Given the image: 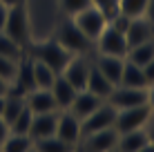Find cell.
<instances>
[{
	"label": "cell",
	"mask_w": 154,
	"mask_h": 152,
	"mask_svg": "<svg viewBox=\"0 0 154 152\" xmlns=\"http://www.w3.org/2000/svg\"><path fill=\"white\" fill-rule=\"evenodd\" d=\"M18 63L20 60L7 58V56H0V76H2L5 81L14 83L16 81V74H18Z\"/></svg>",
	"instance_id": "cell-30"
},
{
	"label": "cell",
	"mask_w": 154,
	"mask_h": 152,
	"mask_svg": "<svg viewBox=\"0 0 154 152\" xmlns=\"http://www.w3.org/2000/svg\"><path fill=\"white\" fill-rule=\"evenodd\" d=\"M125 58H130L132 63H136V65H145V63H150L154 58V38L147 40V43H141L136 47H130V51H127Z\"/></svg>",
	"instance_id": "cell-25"
},
{
	"label": "cell",
	"mask_w": 154,
	"mask_h": 152,
	"mask_svg": "<svg viewBox=\"0 0 154 152\" xmlns=\"http://www.w3.org/2000/svg\"><path fill=\"white\" fill-rule=\"evenodd\" d=\"M107 152H119V150H116V148H112V150H107Z\"/></svg>",
	"instance_id": "cell-41"
},
{
	"label": "cell",
	"mask_w": 154,
	"mask_h": 152,
	"mask_svg": "<svg viewBox=\"0 0 154 152\" xmlns=\"http://www.w3.org/2000/svg\"><path fill=\"white\" fill-rule=\"evenodd\" d=\"M72 20L92 43H96V38L105 31V27H107V23H109L107 16L100 11L98 7H94V5H89L87 9H83V11H78L76 16H72Z\"/></svg>",
	"instance_id": "cell-5"
},
{
	"label": "cell",
	"mask_w": 154,
	"mask_h": 152,
	"mask_svg": "<svg viewBox=\"0 0 154 152\" xmlns=\"http://www.w3.org/2000/svg\"><path fill=\"white\" fill-rule=\"evenodd\" d=\"M34 148V139L29 134H16L9 132V137L5 139V143L0 145V152H27Z\"/></svg>",
	"instance_id": "cell-23"
},
{
	"label": "cell",
	"mask_w": 154,
	"mask_h": 152,
	"mask_svg": "<svg viewBox=\"0 0 154 152\" xmlns=\"http://www.w3.org/2000/svg\"><path fill=\"white\" fill-rule=\"evenodd\" d=\"M136 152H154V145H152V143H147L145 148H141V150H136Z\"/></svg>",
	"instance_id": "cell-38"
},
{
	"label": "cell",
	"mask_w": 154,
	"mask_h": 152,
	"mask_svg": "<svg viewBox=\"0 0 154 152\" xmlns=\"http://www.w3.org/2000/svg\"><path fill=\"white\" fill-rule=\"evenodd\" d=\"M119 85H125V87H147L145 76H143V67L136 65V63H132L130 58H125L123 74H121V83Z\"/></svg>",
	"instance_id": "cell-20"
},
{
	"label": "cell",
	"mask_w": 154,
	"mask_h": 152,
	"mask_svg": "<svg viewBox=\"0 0 154 152\" xmlns=\"http://www.w3.org/2000/svg\"><path fill=\"white\" fill-rule=\"evenodd\" d=\"M76 92L78 90L63 74H58L56 81H54V85H51V94H54V101H56L58 110H67V107H69L72 101H74V96H76Z\"/></svg>",
	"instance_id": "cell-19"
},
{
	"label": "cell",
	"mask_w": 154,
	"mask_h": 152,
	"mask_svg": "<svg viewBox=\"0 0 154 152\" xmlns=\"http://www.w3.org/2000/svg\"><path fill=\"white\" fill-rule=\"evenodd\" d=\"M25 101H27V107H29L34 114L54 112V110H58L51 90H38V87H36V90H31V92L25 94Z\"/></svg>",
	"instance_id": "cell-16"
},
{
	"label": "cell",
	"mask_w": 154,
	"mask_h": 152,
	"mask_svg": "<svg viewBox=\"0 0 154 152\" xmlns=\"http://www.w3.org/2000/svg\"><path fill=\"white\" fill-rule=\"evenodd\" d=\"M58 112H60V110L34 114V121H31V128H29V137L34 141L45 139V137H54L56 134V123H58Z\"/></svg>",
	"instance_id": "cell-13"
},
{
	"label": "cell",
	"mask_w": 154,
	"mask_h": 152,
	"mask_svg": "<svg viewBox=\"0 0 154 152\" xmlns=\"http://www.w3.org/2000/svg\"><path fill=\"white\" fill-rule=\"evenodd\" d=\"M145 7H147V0H119V11L130 16V18L145 16Z\"/></svg>",
	"instance_id": "cell-28"
},
{
	"label": "cell",
	"mask_w": 154,
	"mask_h": 152,
	"mask_svg": "<svg viewBox=\"0 0 154 152\" xmlns=\"http://www.w3.org/2000/svg\"><path fill=\"white\" fill-rule=\"evenodd\" d=\"M27 54L25 47H20L18 43H14L5 31H0V56H7V58H14V60H20L23 56Z\"/></svg>",
	"instance_id": "cell-26"
},
{
	"label": "cell",
	"mask_w": 154,
	"mask_h": 152,
	"mask_svg": "<svg viewBox=\"0 0 154 152\" xmlns=\"http://www.w3.org/2000/svg\"><path fill=\"white\" fill-rule=\"evenodd\" d=\"M7 14H9V7L0 2V31L5 29V23H7Z\"/></svg>",
	"instance_id": "cell-34"
},
{
	"label": "cell",
	"mask_w": 154,
	"mask_h": 152,
	"mask_svg": "<svg viewBox=\"0 0 154 152\" xmlns=\"http://www.w3.org/2000/svg\"><path fill=\"white\" fill-rule=\"evenodd\" d=\"M92 60H94V65L100 70V74L107 78L112 85H119V83H121V74H123L125 58H121V56H107V54H96Z\"/></svg>",
	"instance_id": "cell-14"
},
{
	"label": "cell",
	"mask_w": 154,
	"mask_h": 152,
	"mask_svg": "<svg viewBox=\"0 0 154 152\" xmlns=\"http://www.w3.org/2000/svg\"><path fill=\"white\" fill-rule=\"evenodd\" d=\"M152 87H125V85H116L112 94H109L107 103H112L116 110H125V107H134L143 105V103H152Z\"/></svg>",
	"instance_id": "cell-6"
},
{
	"label": "cell",
	"mask_w": 154,
	"mask_h": 152,
	"mask_svg": "<svg viewBox=\"0 0 154 152\" xmlns=\"http://www.w3.org/2000/svg\"><path fill=\"white\" fill-rule=\"evenodd\" d=\"M54 38L58 40V43H60L63 49H67L72 56L89 54V51H92V47H94V43L83 34L81 29L76 27V25H74V20H72V18H65L60 25H58Z\"/></svg>",
	"instance_id": "cell-3"
},
{
	"label": "cell",
	"mask_w": 154,
	"mask_h": 152,
	"mask_svg": "<svg viewBox=\"0 0 154 152\" xmlns=\"http://www.w3.org/2000/svg\"><path fill=\"white\" fill-rule=\"evenodd\" d=\"M152 38H154V25L145 18V16H139V18L130 20V25H127V29H125L127 47H136V45L147 43V40H152Z\"/></svg>",
	"instance_id": "cell-12"
},
{
	"label": "cell",
	"mask_w": 154,
	"mask_h": 152,
	"mask_svg": "<svg viewBox=\"0 0 154 152\" xmlns=\"http://www.w3.org/2000/svg\"><path fill=\"white\" fill-rule=\"evenodd\" d=\"M2 5H7V7H11V5H16V2H23V0H0Z\"/></svg>",
	"instance_id": "cell-39"
},
{
	"label": "cell",
	"mask_w": 154,
	"mask_h": 152,
	"mask_svg": "<svg viewBox=\"0 0 154 152\" xmlns=\"http://www.w3.org/2000/svg\"><path fill=\"white\" fill-rule=\"evenodd\" d=\"M114 87L116 85H112L107 78L100 74V70L94 65V60H92V67H89V76H87V85H85V90L92 92V94H96V96L103 98V101H107Z\"/></svg>",
	"instance_id": "cell-18"
},
{
	"label": "cell",
	"mask_w": 154,
	"mask_h": 152,
	"mask_svg": "<svg viewBox=\"0 0 154 152\" xmlns=\"http://www.w3.org/2000/svg\"><path fill=\"white\" fill-rule=\"evenodd\" d=\"M145 130H147V134H150V143L154 145V114L150 116V121H147V125H145Z\"/></svg>",
	"instance_id": "cell-37"
},
{
	"label": "cell",
	"mask_w": 154,
	"mask_h": 152,
	"mask_svg": "<svg viewBox=\"0 0 154 152\" xmlns=\"http://www.w3.org/2000/svg\"><path fill=\"white\" fill-rule=\"evenodd\" d=\"M9 132H11V130H9V123L5 121L2 116H0V145L5 143V139L9 137Z\"/></svg>",
	"instance_id": "cell-33"
},
{
	"label": "cell",
	"mask_w": 154,
	"mask_h": 152,
	"mask_svg": "<svg viewBox=\"0 0 154 152\" xmlns=\"http://www.w3.org/2000/svg\"><path fill=\"white\" fill-rule=\"evenodd\" d=\"M92 5V0H60V11L65 14V18H72L78 11L87 9Z\"/></svg>",
	"instance_id": "cell-29"
},
{
	"label": "cell",
	"mask_w": 154,
	"mask_h": 152,
	"mask_svg": "<svg viewBox=\"0 0 154 152\" xmlns=\"http://www.w3.org/2000/svg\"><path fill=\"white\" fill-rule=\"evenodd\" d=\"M31 58V56H29ZM31 70H34V83H36V87L38 90H51V85H54V81H56V72L51 70L49 65H45V63H40V60H36V58H31Z\"/></svg>",
	"instance_id": "cell-22"
},
{
	"label": "cell",
	"mask_w": 154,
	"mask_h": 152,
	"mask_svg": "<svg viewBox=\"0 0 154 152\" xmlns=\"http://www.w3.org/2000/svg\"><path fill=\"white\" fill-rule=\"evenodd\" d=\"M31 121H34V112L25 105L23 107V112L18 114V116L14 119V123L9 125V130L16 134H29V128H31Z\"/></svg>",
	"instance_id": "cell-27"
},
{
	"label": "cell",
	"mask_w": 154,
	"mask_h": 152,
	"mask_svg": "<svg viewBox=\"0 0 154 152\" xmlns=\"http://www.w3.org/2000/svg\"><path fill=\"white\" fill-rule=\"evenodd\" d=\"M27 152H36V148H31V150H27Z\"/></svg>",
	"instance_id": "cell-42"
},
{
	"label": "cell",
	"mask_w": 154,
	"mask_h": 152,
	"mask_svg": "<svg viewBox=\"0 0 154 152\" xmlns=\"http://www.w3.org/2000/svg\"><path fill=\"white\" fill-rule=\"evenodd\" d=\"M2 105H5V96H0V114H2Z\"/></svg>",
	"instance_id": "cell-40"
},
{
	"label": "cell",
	"mask_w": 154,
	"mask_h": 152,
	"mask_svg": "<svg viewBox=\"0 0 154 152\" xmlns=\"http://www.w3.org/2000/svg\"><path fill=\"white\" fill-rule=\"evenodd\" d=\"M74 152H81V150H78V148H76V150H74Z\"/></svg>",
	"instance_id": "cell-43"
},
{
	"label": "cell",
	"mask_w": 154,
	"mask_h": 152,
	"mask_svg": "<svg viewBox=\"0 0 154 152\" xmlns=\"http://www.w3.org/2000/svg\"><path fill=\"white\" fill-rule=\"evenodd\" d=\"M2 31L14 40V43H18L20 47H25V51H27V47L31 45V40H29L31 31H29V16H27L25 2H16V5L9 7L7 23H5Z\"/></svg>",
	"instance_id": "cell-2"
},
{
	"label": "cell",
	"mask_w": 154,
	"mask_h": 152,
	"mask_svg": "<svg viewBox=\"0 0 154 152\" xmlns=\"http://www.w3.org/2000/svg\"><path fill=\"white\" fill-rule=\"evenodd\" d=\"M25 105H27V101H25V94H18V92L9 90V94L5 96V105H2V114H0V116H2L9 125H11L14 119L18 116L20 112H23Z\"/></svg>",
	"instance_id": "cell-21"
},
{
	"label": "cell",
	"mask_w": 154,
	"mask_h": 152,
	"mask_svg": "<svg viewBox=\"0 0 154 152\" xmlns=\"http://www.w3.org/2000/svg\"><path fill=\"white\" fill-rule=\"evenodd\" d=\"M96 54H107V56H121V58H125L127 56V40H125V34L123 31H116L114 27H105V31L96 38Z\"/></svg>",
	"instance_id": "cell-8"
},
{
	"label": "cell",
	"mask_w": 154,
	"mask_h": 152,
	"mask_svg": "<svg viewBox=\"0 0 154 152\" xmlns=\"http://www.w3.org/2000/svg\"><path fill=\"white\" fill-rule=\"evenodd\" d=\"M34 148H36V152H74L76 145L67 143V141L58 139L54 134V137H45V139L34 141Z\"/></svg>",
	"instance_id": "cell-24"
},
{
	"label": "cell",
	"mask_w": 154,
	"mask_h": 152,
	"mask_svg": "<svg viewBox=\"0 0 154 152\" xmlns=\"http://www.w3.org/2000/svg\"><path fill=\"white\" fill-rule=\"evenodd\" d=\"M89 67H92V58H89V54L72 56V58H69V63L65 65V70H63L60 74L65 76V78L72 83L74 87H76L78 92H81V90H85V85H87Z\"/></svg>",
	"instance_id": "cell-10"
},
{
	"label": "cell",
	"mask_w": 154,
	"mask_h": 152,
	"mask_svg": "<svg viewBox=\"0 0 154 152\" xmlns=\"http://www.w3.org/2000/svg\"><path fill=\"white\" fill-rule=\"evenodd\" d=\"M147 143H150V134H147L145 128H141V130H132V132L119 134L116 150L119 152H136V150L145 148Z\"/></svg>",
	"instance_id": "cell-17"
},
{
	"label": "cell",
	"mask_w": 154,
	"mask_h": 152,
	"mask_svg": "<svg viewBox=\"0 0 154 152\" xmlns=\"http://www.w3.org/2000/svg\"><path fill=\"white\" fill-rule=\"evenodd\" d=\"M27 56L45 63V65H49L56 74H60V72L65 70V65L69 63V58H72V54L67 49H63L56 38H49V40H45V43L29 45L27 47Z\"/></svg>",
	"instance_id": "cell-1"
},
{
	"label": "cell",
	"mask_w": 154,
	"mask_h": 152,
	"mask_svg": "<svg viewBox=\"0 0 154 152\" xmlns=\"http://www.w3.org/2000/svg\"><path fill=\"white\" fill-rule=\"evenodd\" d=\"M152 114H154V105H152V103H143V105L116 110L114 128H116V132H119V134L132 132V130H141V128H145V125H147V121H150Z\"/></svg>",
	"instance_id": "cell-4"
},
{
	"label": "cell",
	"mask_w": 154,
	"mask_h": 152,
	"mask_svg": "<svg viewBox=\"0 0 154 152\" xmlns=\"http://www.w3.org/2000/svg\"><path fill=\"white\" fill-rule=\"evenodd\" d=\"M100 103H103V98H98L96 94H92V92H87V90H81V92H76L72 105L67 107V110H69L74 116H78V119L83 121V119L89 116V114H92L94 110L100 105Z\"/></svg>",
	"instance_id": "cell-15"
},
{
	"label": "cell",
	"mask_w": 154,
	"mask_h": 152,
	"mask_svg": "<svg viewBox=\"0 0 154 152\" xmlns=\"http://www.w3.org/2000/svg\"><path fill=\"white\" fill-rule=\"evenodd\" d=\"M94 7H98L100 11L107 16V20L112 18V16L119 14V0H92Z\"/></svg>",
	"instance_id": "cell-31"
},
{
	"label": "cell",
	"mask_w": 154,
	"mask_h": 152,
	"mask_svg": "<svg viewBox=\"0 0 154 152\" xmlns=\"http://www.w3.org/2000/svg\"><path fill=\"white\" fill-rule=\"evenodd\" d=\"M9 90H11V83H9V81H5V78L0 76V96H7Z\"/></svg>",
	"instance_id": "cell-36"
},
{
	"label": "cell",
	"mask_w": 154,
	"mask_h": 152,
	"mask_svg": "<svg viewBox=\"0 0 154 152\" xmlns=\"http://www.w3.org/2000/svg\"><path fill=\"white\" fill-rule=\"evenodd\" d=\"M145 18L154 25V0H147V7H145Z\"/></svg>",
	"instance_id": "cell-35"
},
{
	"label": "cell",
	"mask_w": 154,
	"mask_h": 152,
	"mask_svg": "<svg viewBox=\"0 0 154 152\" xmlns=\"http://www.w3.org/2000/svg\"><path fill=\"white\" fill-rule=\"evenodd\" d=\"M116 141H119L116 128L98 130V132H92L87 137H83L81 143H78V150L81 152H107V150L116 148Z\"/></svg>",
	"instance_id": "cell-9"
},
{
	"label": "cell",
	"mask_w": 154,
	"mask_h": 152,
	"mask_svg": "<svg viewBox=\"0 0 154 152\" xmlns=\"http://www.w3.org/2000/svg\"><path fill=\"white\" fill-rule=\"evenodd\" d=\"M56 137L78 148V143H81V139H83L81 119L74 116L69 110H60V112H58V123H56Z\"/></svg>",
	"instance_id": "cell-11"
},
{
	"label": "cell",
	"mask_w": 154,
	"mask_h": 152,
	"mask_svg": "<svg viewBox=\"0 0 154 152\" xmlns=\"http://www.w3.org/2000/svg\"><path fill=\"white\" fill-rule=\"evenodd\" d=\"M143 76H145L147 87H154V58H152L150 63H145V65H143Z\"/></svg>",
	"instance_id": "cell-32"
},
{
	"label": "cell",
	"mask_w": 154,
	"mask_h": 152,
	"mask_svg": "<svg viewBox=\"0 0 154 152\" xmlns=\"http://www.w3.org/2000/svg\"><path fill=\"white\" fill-rule=\"evenodd\" d=\"M114 121H116V107L112 105V103L103 101L89 116H85L81 121L83 137H87V134H92V132H98V130L114 128Z\"/></svg>",
	"instance_id": "cell-7"
}]
</instances>
